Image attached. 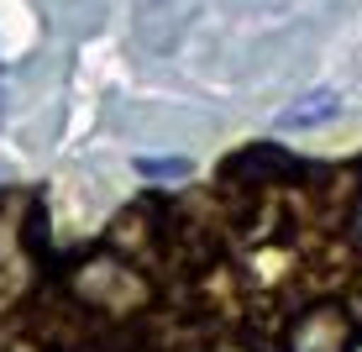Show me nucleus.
<instances>
[{"label": "nucleus", "mask_w": 362, "mask_h": 352, "mask_svg": "<svg viewBox=\"0 0 362 352\" xmlns=\"http://www.w3.org/2000/svg\"><path fill=\"white\" fill-rule=\"evenodd\" d=\"M74 300H79L84 310H105V316H132L136 305H147V279L132 268V263H121V258H90V263H79L74 268Z\"/></svg>", "instance_id": "f257e3e1"}, {"label": "nucleus", "mask_w": 362, "mask_h": 352, "mask_svg": "<svg viewBox=\"0 0 362 352\" xmlns=\"http://www.w3.org/2000/svg\"><path fill=\"white\" fill-rule=\"evenodd\" d=\"M299 174H305V163L294 153H284L279 142H257V147L221 163V179L231 190H273V184H294Z\"/></svg>", "instance_id": "f03ea898"}, {"label": "nucleus", "mask_w": 362, "mask_h": 352, "mask_svg": "<svg viewBox=\"0 0 362 352\" xmlns=\"http://www.w3.org/2000/svg\"><path fill=\"white\" fill-rule=\"evenodd\" d=\"M352 336H357V326L341 305H310L289 321L284 352H346Z\"/></svg>", "instance_id": "7ed1b4c3"}, {"label": "nucleus", "mask_w": 362, "mask_h": 352, "mask_svg": "<svg viewBox=\"0 0 362 352\" xmlns=\"http://www.w3.org/2000/svg\"><path fill=\"white\" fill-rule=\"evenodd\" d=\"M336 116H341V95L336 90H310V95H299L294 106H284L279 116H273V127L279 132H305V127H326Z\"/></svg>", "instance_id": "20e7f679"}, {"label": "nucleus", "mask_w": 362, "mask_h": 352, "mask_svg": "<svg viewBox=\"0 0 362 352\" xmlns=\"http://www.w3.org/2000/svg\"><path fill=\"white\" fill-rule=\"evenodd\" d=\"M136 174H142V179H184L189 163L184 158H136Z\"/></svg>", "instance_id": "39448f33"}, {"label": "nucleus", "mask_w": 362, "mask_h": 352, "mask_svg": "<svg viewBox=\"0 0 362 352\" xmlns=\"http://www.w3.org/2000/svg\"><path fill=\"white\" fill-rule=\"evenodd\" d=\"M352 226H357V242H362V195H357V205H352Z\"/></svg>", "instance_id": "423d86ee"}, {"label": "nucleus", "mask_w": 362, "mask_h": 352, "mask_svg": "<svg viewBox=\"0 0 362 352\" xmlns=\"http://www.w3.org/2000/svg\"><path fill=\"white\" fill-rule=\"evenodd\" d=\"M210 352H247V347H242V342H216Z\"/></svg>", "instance_id": "0eeeda50"}, {"label": "nucleus", "mask_w": 362, "mask_h": 352, "mask_svg": "<svg viewBox=\"0 0 362 352\" xmlns=\"http://www.w3.org/2000/svg\"><path fill=\"white\" fill-rule=\"evenodd\" d=\"M346 352H362V331H357V336H352V347H346Z\"/></svg>", "instance_id": "6e6552de"}]
</instances>
